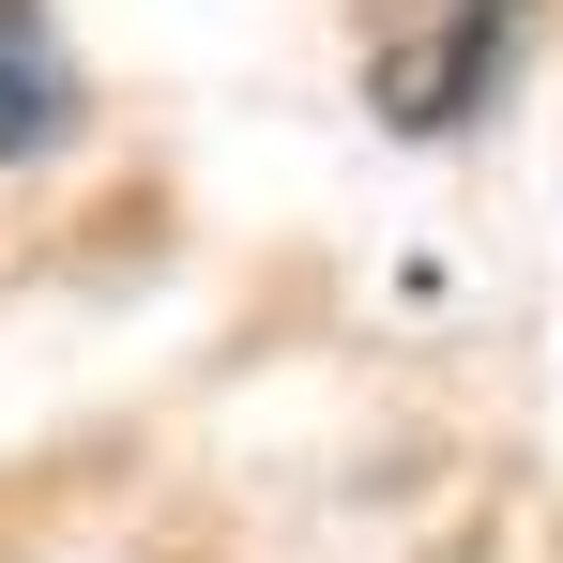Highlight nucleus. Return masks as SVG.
Returning a JSON list of instances; mask_svg holds the SVG:
<instances>
[{
	"label": "nucleus",
	"mask_w": 563,
	"mask_h": 563,
	"mask_svg": "<svg viewBox=\"0 0 563 563\" xmlns=\"http://www.w3.org/2000/svg\"><path fill=\"white\" fill-rule=\"evenodd\" d=\"M62 122H77V62H62V15H46V0H0V168L62 153Z\"/></svg>",
	"instance_id": "nucleus-1"
}]
</instances>
